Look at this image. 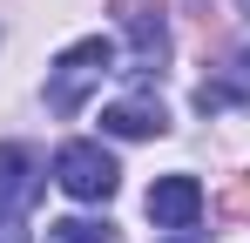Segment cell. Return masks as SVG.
<instances>
[{"instance_id":"3957f363","label":"cell","mask_w":250,"mask_h":243,"mask_svg":"<svg viewBox=\"0 0 250 243\" xmlns=\"http://www.w3.org/2000/svg\"><path fill=\"white\" fill-rule=\"evenodd\" d=\"M122 7V27H128V47H135V68H163L169 61V20H163V0H115Z\"/></svg>"},{"instance_id":"7a4b0ae2","label":"cell","mask_w":250,"mask_h":243,"mask_svg":"<svg viewBox=\"0 0 250 243\" xmlns=\"http://www.w3.org/2000/svg\"><path fill=\"white\" fill-rule=\"evenodd\" d=\"M54 182H61L75 202H108V196H115V156L95 149V142H61Z\"/></svg>"},{"instance_id":"8992f818","label":"cell","mask_w":250,"mask_h":243,"mask_svg":"<svg viewBox=\"0 0 250 243\" xmlns=\"http://www.w3.org/2000/svg\"><path fill=\"white\" fill-rule=\"evenodd\" d=\"M102 128H108V135H128V142H149V135L169 128V115H163V101L128 95V101H108V108H102Z\"/></svg>"},{"instance_id":"52a82bcc","label":"cell","mask_w":250,"mask_h":243,"mask_svg":"<svg viewBox=\"0 0 250 243\" xmlns=\"http://www.w3.org/2000/svg\"><path fill=\"white\" fill-rule=\"evenodd\" d=\"M47 243H115L108 223H82V216H68V223H47Z\"/></svg>"},{"instance_id":"277c9868","label":"cell","mask_w":250,"mask_h":243,"mask_svg":"<svg viewBox=\"0 0 250 243\" xmlns=\"http://www.w3.org/2000/svg\"><path fill=\"white\" fill-rule=\"evenodd\" d=\"M149 216H156L163 230H189V223L203 216V182H196V176H163V182L149 189Z\"/></svg>"},{"instance_id":"ba28073f","label":"cell","mask_w":250,"mask_h":243,"mask_svg":"<svg viewBox=\"0 0 250 243\" xmlns=\"http://www.w3.org/2000/svg\"><path fill=\"white\" fill-rule=\"evenodd\" d=\"M176 243H203V237H176Z\"/></svg>"},{"instance_id":"6da1fadb","label":"cell","mask_w":250,"mask_h":243,"mask_svg":"<svg viewBox=\"0 0 250 243\" xmlns=\"http://www.w3.org/2000/svg\"><path fill=\"white\" fill-rule=\"evenodd\" d=\"M108 61H115V47L95 34V40H75L54 68H47V108L54 115H75L88 101V88H102V75H108Z\"/></svg>"},{"instance_id":"5b68a950","label":"cell","mask_w":250,"mask_h":243,"mask_svg":"<svg viewBox=\"0 0 250 243\" xmlns=\"http://www.w3.org/2000/svg\"><path fill=\"white\" fill-rule=\"evenodd\" d=\"M41 196V162L21 142H0V209H34Z\"/></svg>"}]
</instances>
